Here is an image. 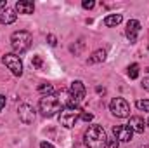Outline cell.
Wrapping results in <instances>:
<instances>
[{
  "label": "cell",
  "mask_w": 149,
  "mask_h": 148,
  "mask_svg": "<svg viewBox=\"0 0 149 148\" xmlns=\"http://www.w3.org/2000/svg\"><path fill=\"white\" fill-rule=\"evenodd\" d=\"M70 92H71V99L68 101V106H78V103H80V101L85 98V94H87L85 85H83L81 80H74L73 84H71Z\"/></svg>",
  "instance_id": "6"
},
{
  "label": "cell",
  "mask_w": 149,
  "mask_h": 148,
  "mask_svg": "<svg viewBox=\"0 0 149 148\" xmlns=\"http://www.w3.org/2000/svg\"><path fill=\"white\" fill-rule=\"evenodd\" d=\"M40 148H54V147H52L50 143H47V141H42V143H40Z\"/></svg>",
  "instance_id": "26"
},
{
  "label": "cell",
  "mask_w": 149,
  "mask_h": 148,
  "mask_svg": "<svg viewBox=\"0 0 149 148\" xmlns=\"http://www.w3.org/2000/svg\"><path fill=\"white\" fill-rule=\"evenodd\" d=\"M139 32H141V23H139L137 19H130V21L127 23V37H128V40H130L132 44L137 40Z\"/></svg>",
  "instance_id": "10"
},
{
  "label": "cell",
  "mask_w": 149,
  "mask_h": 148,
  "mask_svg": "<svg viewBox=\"0 0 149 148\" xmlns=\"http://www.w3.org/2000/svg\"><path fill=\"white\" fill-rule=\"evenodd\" d=\"M38 108L42 111L43 117H54L57 111H61L63 105H61V99L54 94L50 96H42L40 98V103H38Z\"/></svg>",
  "instance_id": "3"
},
{
  "label": "cell",
  "mask_w": 149,
  "mask_h": 148,
  "mask_svg": "<svg viewBox=\"0 0 149 148\" xmlns=\"http://www.w3.org/2000/svg\"><path fill=\"white\" fill-rule=\"evenodd\" d=\"M81 5H83V9H94L95 2H94V0H83V2H81Z\"/></svg>",
  "instance_id": "20"
},
{
  "label": "cell",
  "mask_w": 149,
  "mask_h": 148,
  "mask_svg": "<svg viewBox=\"0 0 149 148\" xmlns=\"http://www.w3.org/2000/svg\"><path fill=\"white\" fill-rule=\"evenodd\" d=\"M106 59V51L104 49H99V51H95L88 59H87V63L88 65H94V63H102Z\"/></svg>",
  "instance_id": "14"
},
{
  "label": "cell",
  "mask_w": 149,
  "mask_h": 148,
  "mask_svg": "<svg viewBox=\"0 0 149 148\" xmlns=\"http://www.w3.org/2000/svg\"><path fill=\"white\" fill-rule=\"evenodd\" d=\"M85 145L88 148H106L108 147V134L102 125L92 124L85 131Z\"/></svg>",
  "instance_id": "1"
},
{
  "label": "cell",
  "mask_w": 149,
  "mask_h": 148,
  "mask_svg": "<svg viewBox=\"0 0 149 148\" xmlns=\"http://www.w3.org/2000/svg\"><path fill=\"white\" fill-rule=\"evenodd\" d=\"M121 21H123V16H121V14H109V16L104 19V25L111 28V26H118Z\"/></svg>",
  "instance_id": "15"
},
{
  "label": "cell",
  "mask_w": 149,
  "mask_h": 148,
  "mask_svg": "<svg viewBox=\"0 0 149 148\" xmlns=\"http://www.w3.org/2000/svg\"><path fill=\"white\" fill-rule=\"evenodd\" d=\"M17 19V14H16V9H5L0 12V23L2 25H12L14 21Z\"/></svg>",
  "instance_id": "12"
},
{
  "label": "cell",
  "mask_w": 149,
  "mask_h": 148,
  "mask_svg": "<svg viewBox=\"0 0 149 148\" xmlns=\"http://www.w3.org/2000/svg\"><path fill=\"white\" fill-rule=\"evenodd\" d=\"M113 134L116 138V141L120 143H128L132 141V136H134V131L128 127V125H114L113 127Z\"/></svg>",
  "instance_id": "8"
},
{
  "label": "cell",
  "mask_w": 149,
  "mask_h": 148,
  "mask_svg": "<svg viewBox=\"0 0 149 148\" xmlns=\"http://www.w3.org/2000/svg\"><path fill=\"white\" fill-rule=\"evenodd\" d=\"M118 147H120V143L116 140H108V148H118Z\"/></svg>",
  "instance_id": "22"
},
{
  "label": "cell",
  "mask_w": 149,
  "mask_h": 148,
  "mask_svg": "<svg viewBox=\"0 0 149 148\" xmlns=\"http://www.w3.org/2000/svg\"><path fill=\"white\" fill-rule=\"evenodd\" d=\"M146 124H148V125H149V120H148V122H146Z\"/></svg>",
  "instance_id": "28"
},
{
  "label": "cell",
  "mask_w": 149,
  "mask_h": 148,
  "mask_svg": "<svg viewBox=\"0 0 149 148\" xmlns=\"http://www.w3.org/2000/svg\"><path fill=\"white\" fill-rule=\"evenodd\" d=\"M81 117V108L80 106H66L64 110H61L59 115V124L64 127H74V124L80 120Z\"/></svg>",
  "instance_id": "4"
},
{
  "label": "cell",
  "mask_w": 149,
  "mask_h": 148,
  "mask_svg": "<svg viewBox=\"0 0 149 148\" xmlns=\"http://www.w3.org/2000/svg\"><path fill=\"white\" fill-rule=\"evenodd\" d=\"M31 65H33L35 68H42V58H40V56H33Z\"/></svg>",
  "instance_id": "19"
},
{
  "label": "cell",
  "mask_w": 149,
  "mask_h": 148,
  "mask_svg": "<svg viewBox=\"0 0 149 148\" xmlns=\"http://www.w3.org/2000/svg\"><path fill=\"white\" fill-rule=\"evenodd\" d=\"M3 106H5V96L0 94V111L3 110Z\"/></svg>",
  "instance_id": "25"
},
{
  "label": "cell",
  "mask_w": 149,
  "mask_h": 148,
  "mask_svg": "<svg viewBox=\"0 0 149 148\" xmlns=\"http://www.w3.org/2000/svg\"><path fill=\"white\" fill-rule=\"evenodd\" d=\"M2 61H3V65L12 72V75H16V77H21V75H23V61L19 59L17 54H5V56L2 58Z\"/></svg>",
  "instance_id": "7"
},
{
  "label": "cell",
  "mask_w": 149,
  "mask_h": 148,
  "mask_svg": "<svg viewBox=\"0 0 149 148\" xmlns=\"http://www.w3.org/2000/svg\"><path fill=\"white\" fill-rule=\"evenodd\" d=\"M16 11H17L19 14H33L35 4L30 2V0H19V2L16 4Z\"/></svg>",
  "instance_id": "13"
},
{
  "label": "cell",
  "mask_w": 149,
  "mask_h": 148,
  "mask_svg": "<svg viewBox=\"0 0 149 148\" xmlns=\"http://www.w3.org/2000/svg\"><path fill=\"white\" fill-rule=\"evenodd\" d=\"M81 120H85V122H90L92 118H94V115L92 113H88V111H81V117H80Z\"/></svg>",
  "instance_id": "21"
},
{
  "label": "cell",
  "mask_w": 149,
  "mask_h": 148,
  "mask_svg": "<svg viewBox=\"0 0 149 148\" xmlns=\"http://www.w3.org/2000/svg\"><path fill=\"white\" fill-rule=\"evenodd\" d=\"M128 77L130 78H137L139 77V65H130L128 66Z\"/></svg>",
  "instance_id": "18"
},
{
  "label": "cell",
  "mask_w": 149,
  "mask_h": 148,
  "mask_svg": "<svg viewBox=\"0 0 149 148\" xmlns=\"http://www.w3.org/2000/svg\"><path fill=\"white\" fill-rule=\"evenodd\" d=\"M137 108L139 110H144V111H148L149 113V99H137Z\"/></svg>",
  "instance_id": "17"
},
{
  "label": "cell",
  "mask_w": 149,
  "mask_h": 148,
  "mask_svg": "<svg viewBox=\"0 0 149 148\" xmlns=\"http://www.w3.org/2000/svg\"><path fill=\"white\" fill-rule=\"evenodd\" d=\"M47 40H49V44H50V45H57V38L54 37V35H49Z\"/></svg>",
  "instance_id": "23"
},
{
  "label": "cell",
  "mask_w": 149,
  "mask_h": 148,
  "mask_svg": "<svg viewBox=\"0 0 149 148\" xmlns=\"http://www.w3.org/2000/svg\"><path fill=\"white\" fill-rule=\"evenodd\" d=\"M31 40L33 38H31V33L30 32L19 30V32H14L10 35V45H12V49H14L16 54H23V52H26L30 49Z\"/></svg>",
  "instance_id": "2"
},
{
  "label": "cell",
  "mask_w": 149,
  "mask_h": 148,
  "mask_svg": "<svg viewBox=\"0 0 149 148\" xmlns=\"http://www.w3.org/2000/svg\"><path fill=\"white\" fill-rule=\"evenodd\" d=\"M38 92L43 94V96H50V94H54V85L52 84H40L38 85Z\"/></svg>",
  "instance_id": "16"
},
{
  "label": "cell",
  "mask_w": 149,
  "mask_h": 148,
  "mask_svg": "<svg viewBox=\"0 0 149 148\" xmlns=\"http://www.w3.org/2000/svg\"><path fill=\"white\" fill-rule=\"evenodd\" d=\"M127 125H128L134 132H139V134H141V132H144V129H146L148 124L144 122L142 117H130V122H128Z\"/></svg>",
  "instance_id": "11"
},
{
  "label": "cell",
  "mask_w": 149,
  "mask_h": 148,
  "mask_svg": "<svg viewBox=\"0 0 149 148\" xmlns=\"http://www.w3.org/2000/svg\"><path fill=\"white\" fill-rule=\"evenodd\" d=\"M109 110L118 118H127L130 115V105L123 98H114L111 101V105H109Z\"/></svg>",
  "instance_id": "5"
},
{
  "label": "cell",
  "mask_w": 149,
  "mask_h": 148,
  "mask_svg": "<svg viewBox=\"0 0 149 148\" xmlns=\"http://www.w3.org/2000/svg\"><path fill=\"white\" fill-rule=\"evenodd\" d=\"M142 87H144L146 91H149V77H146V78L142 80Z\"/></svg>",
  "instance_id": "24"
},
{
  "label": "cell",
  "mask_w": 149,
  "mask_h": 148,
  "mask_svg": "<svg viewBox=\"0 0 149 148\" xmlns=\"http://www.w3.org/2000/svg\"><path fill=\"white\" fill-rule=\"evenodd\" d=\"M17 113H19V118H21V122H24V124H31V122L35 120V108H33L31 105H28V103H23V105H19Z\"/></svg>",
  "instance_id": "9"
},
{
  "label": "cell",
  "mask_w": 149,
  "mask_h": 148,
  "mask_svg": "<svg viewBox=\"0 0 149 148\" xmlns=\"http://www.w3.org/2000/svg\"><path fill=\"white\" fill-rule=\"evenodd\" d=\"M139 148H149V147H139Z\"/></svg>",
  "instance_id": "27"
}]
</instances>
